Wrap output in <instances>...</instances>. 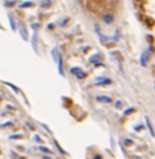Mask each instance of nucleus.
I'll return each mask as SVG.
<instances>
[{"mask_svg": "<svg viewBox=\"0 0 155 159\" xmlns=\"http://www.w3.org/2000/svg\"><path fill=\"white\" fill-rule=\"evenodd\" d=\"M147 120V126H148V131H150L151 133V136H155V132H154V128H153V125H151V122H150V120L148 118H145Z\"/></svg>", "mask_w": 155, "mask_h": 159, "instance_id": "obj_5", "label": "nucleus"}, {"mask_svg": "<svg viewBox=\"0 0 155 159\" xmlns=\"http://www.w3.org/2000/svg\"><path fill=\"white\" fill-rule=\"evenodd\" d=\"M132 112H135V107H129L126 112H124V114H129V113H132Z\"/></svg>", "mask_w": 155, "mask_h": 159, "instance_id": "obj_13", "label": "nucleus"}, {"mask_svg": "<svg viewBox=\"0 0 155 159\" xmlns=\"http://www.w3.org/2000/svg\"><path fill=\"white\" fill-rule=\"evenodd\" d=\"M102 19H103V22H105L106 25H112L113 22H114V17H113L112 14H103Z\"/></svg>", "mask_w": 155, "mask_h": 159, "instance_id": "obj_2", "label": "nucleus"}, {"mask_svg": "<svg viewBox=\"0 0 155 159\" xmlns=\"http://www.w3.org/2000/svg\"><path fill=\"white\" fill-rule=\"evenodd\" d=\"M71 74H74L79 79H83L84 76H86V74H84L80 68H78V67H72V68H71Z\"/></svg>", "mask_w": 155, "mask_h": 159, "instance_id": "obj_1", "label": "nucleus"}, {"mask_svg": "<svg viewBox=\"0 0 155 159\" xmlns=\"http://www.w3.org/2000/svg\"><path fill=\"white\" fill-rule=\"evenodd\" d=\"M94 159H101V157H99V155H97V157L94 158Z\"/></svg>", "mask_w": 155, "mask_h": 159, "instance_id": "obj_19", "label": "nucleus"}, {"mask_svg": "<svg viewBox=\"0 0 155 159\" xmlns=\"http://www.w3.org/2000/svg\"><path fill=\"white\" fill-rule=\"evenodd\" d=\"M44 159H49V158L48 157H44Z\"/></svg>", "mask_w": 155, "mask_h": 159, "instance_id": "obj_20", "label": "nucleus"}, {"mask_svg": "<svg viewBox=\"0 0 155 159\" xmlns=\"http://www.w3.org/2000/svg\"><path fill=\"white\" fill-rule=\"evenodd\" d=\"M101 59V55H95V56H93L90 59V63H98V60Z\"/></svg>", "mask_w": 155, "mask_h": 159, "instance_id": "obj_8", "label": "nucleus"}, {"mask_svg": "<svg viewBox=\"0 0 155 159\" xmlns=\"http://www.w3.org/2000/svg\"><path fill=\"white\" fill-rule=\"evenodd\" d=\"M110 83H112V82H110L109 79H102V80H99L97 84L98 86H102V84H110Z\"/></svg>", "mask_w": 155, "mask_h": 159, "instance_id": "obj_7", "label": "nucleus"}, {"mask_svg": "<svg viewBox=\"0 0 155 159\" xmlns=\"http://www.w3.org/2000/svg\"><path fill=\"white\" fill-rule=\"evenodd\" d=\"M49 6H50V0H45V2L41 3V7L42 8H46V7H49Z\"/></svg>", "mask_w": 155, "mask_h": 159, "instance_id": "obj_9", "label": "nucleus"}, {"mask_svg": "<svg viewBox=\"0 0 155 159\" xmlns=\"http://www.w3.org/2000/svg\"><path fill=\"white\" fill-rule=\"evenodd\" d=\"M31 6H33V3H31V2H27V3H22L19 7H21V8H25V7H31Z\"/></svg>", "mask_w": 155, "mask_h": 159, "instance_id": "obj_10", "label": "nucleus"}, {"mask_svg": "<svg viewBox=\"0 0 155 159\" xmlns=\"http://www.w3.org/2000/svg\"><path fill=\"white\" fill-rule=\"evenodd\" d=\"M10 21H11V26H12V29L15 30V23H14V19H12L11 17H10Z\"/></svg>", "mask_w": 155, "mask_h": 159, "instance_id": "obj_16", "label": "nucleus"}, {"mask_svg": "<svg viewBox=\"0 0 155 159\" xmlns=\"http://www.w3.org/2000/svg\"><path fill=\"white\" fill-rule=\"evenodd\" d=\"M97 101H99V102H105V103H110L112 102V98L106 97V95H98Z\"/></svg>", "mask_w": 155, "mask_h": 159, "instance_id": "obj_3", "label": "nucleus"}, {"mask_svg": "<svg viewBox=\"0 0 155 159\" xmlns=\"http://www.w3.org/2000/svg\"><path fill=\"white\" fill-rule=\"evenodd\" d=\"M38 150L42 151V152H45V154H50V150H49V148H46V147H40Z\"/></svg>", "mask_w": 155, "mask_h": 159, "instance_id": "obj_11", "label": "nucleus"}, {"mask_svg": "<svg viewBox=\"0 0 155 159\" xmlns=\"http://www.w3.org/2000/svg\"><path fill=\"white\" fill-rule=\"evenodd\" d=\"M15 3L17 2H8V3H6V6H7V7H11V6H14Z\"/></svg>", "mask_w": 155, "mask_h": 159, "instance_id": "obj_14", "label": "nucleus"}, {"mask_svg": "<svg viewBox=\"0 0 155 159\" xmlns=\"http://www.w3.org/2000/svg\"><path fill=\"white\" fill-rule=\"evenodd\" d=\"M67 22H68V19H64V21L61 22V26H65V25H67Z\"/></svg>", "mask_w": 155, "mask_h": 159, "instance_id": "obj_17", "label": "nucleus"}, {"mask_svg": "<svg viewBox=\"0 0 155 159\" xmlns=\"http://www.w3.org/2000/svg\"><path fill=\"white\" fill-rule=\"evenodd\" d=\"M59 72L64 76V71H63V60H61V56L59 57Z\"/></svg>", "mask_w": 155, "mask_h": 159, "instance_id": "obj_6", "label": "nucleus"}, {"mask_svg": "<svg viewBox=\"0 0 155 159\" xmlns=\"http://www.w3.org/2000/svg\"><path fill=\"white\" fill-rule=\"evenodd\" d=\"M21 34H22V37H23L25 40H27V36H26V30H25L23 27H21Z\"/></svg>", "mask_w": 155, "mask_h": 159, "instance_id": "obj_12", "label": "nucleus"}, {"mask_svg": "<svg viewBox=\"0 0 155 159\" xmlns=\"http://www.w3.org/2000/svg\"><path fill=\"white\" fill-rule=\"evenodd\" d=\"M131 143H132V140H129V139H126L125 140V144H131Z\"/></svg>", "mask_w": 155, "mask_h": 159, "instance_id": "obj_18", "label": "nucleus"}, {"mask_svg": "<svg viewBox=\"0 0 155 159\" xmlns=\"http://www.w3.org/2000/svg\"><path fill=\"white\" fill-rule=\"evenodd\" d=\"M147 60H148V52H144L143 55H141V60H140L141 65H143V67L147 65Z\"/></svg>", "mask_w": 155, "mask_h": 159, "instance_id": "obj_4", "label": "nucleus"}, {"mask_svg": "<svg viewBox=\"0 0 155 159\" xmlns=\"http://www.w3.org/2000/svg\"><path fill=\"white\" fill-rule=\"evenodd\" d=\"M34 140H36L37 143H41V138H40V136H37V135H36V136H34Z\"/></svg>", "mask_w": 155, "mask_h": 159, "instance_id": "obj_15", "label": "nucleus"}]
</instances>
